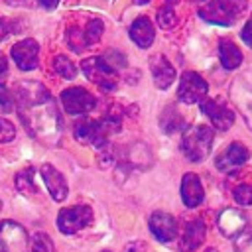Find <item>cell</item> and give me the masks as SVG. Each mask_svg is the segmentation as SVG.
Listing matches in <instances>:
<instances>
[{
    "instance_id": "4fadbf2b",
    "label": "cell",
    "mask_w": 252,
    "mask_h": 252,
    "mask_svg": "<svg viewBox=\"0 0 252 252\" xmlns=\"http://www.w3.org/2000/svg\"><path fill=\"white\" fill-rule=\"evenodd\" d=\"M148 224H150L152 234H154L159 242H171V240L177 236V220H175L169 213H163V211L152 213Z\"/></svg>"
},
{
    "instance_id": "f35d334b",
    "label": "cell",
    "mask_w": 252,
    "mask_h": 252,
    "mask_svg": "<svg viewBox=\"0 0 252 252\" xmlns=\"http://www.w3.org/2000/svg\"><path fill=\"white\" fill-rule=\"evenodd\" d=\"M0 252H4V248H2V244H0Z\"/></svg>"
},
{
    "instance_id": "8992f818",
    "label": "cell",
    "mask_w": 252,
    "mask_h": 252,
    "mask_svg": "<svg viewBox=\"0 0 252 252\" xmlns=\"http://www.w3.org/2000/svg\"><path fill=\"white\" fill-rule=\"evenodd\" d=\"M207 93H209V85L199 73L187 71V73L181 75L179 89H177V94H179L181 102H185V104L201 102V100L207 98Z\"/></svg>"
},
{
    "instance_id": "44dd1931",
    "label": "cell",
    "mask_w": 252,
    "mask_h": 252,
    "mask_svg": "<svg viewBox=\"0 0 252 252\" xmlns=\"http://www.w3.org/2000/svg\"><path fill=\"white\" fill-rule=\"evenodd\" d=\"M159 124H161V130L167 132V134H173V132H179L185 124L183 116L179 114V110L175 106H165L163 112L159 114Z\"/></svg>"
},
{
    "instance_id": "3957f363",
    "label": "cell",
    "mask_w": 252,
    "mask_h": 252,
    "mask_svg": "<svg viewBox=\"0 0 252 252\" xmlns=\"http://www.w3.org/2000/svg\"><path fill=\"white\" fill-rule=\"evenodd\" d=\"M244 10L246 0H211L199 10V16L215 26H232Z\"/></svg>"
},
{
    "instance_id": "484cf974",
    "label": "cell",
    "mask_w": 252,
    "mask_h": 252,
    "mask_svg": "<svg viewBox=\"0 0 252 252\" xmlns=\"http://www.w3.org/2000/svg\"><path fill=\"white\" fill-rule=\"evenodd\" d=\"M30 250H32V252H55V244H53V240L49 238V234H45V232H35V234H32Z\"/></svg>"
},
{
    "instance_id": "6da1fadb",
    "label": "cell",
    "mask_w": 252,
    "mask_h": 252,
    "mask_svg": "<svg viewBox=\"0 0 252 252\" xmlns=\"http://www.w3.org/2000/svg\"><path fill=\"white\" fill-rule=\"evenodd\" d=\"M12 93L28 134L43 146H57L63 136V118L51 93L37 81H20Z\"/></svg>"
},
{
    "instance_id": "ffe728a7",
    "label": "cell",
    "mask_w": 252,
    "mask_h": 252,
    "mask_svg": "<svg viewBox=\"0 0 252 252\" xmlns=\"http://www.w3.org/2000/svg\"><path fill=\"white\" fill-rule=\"evenodd\" d=\"M219 57L224 69H236L242 63V51L230 39H222L219 43Z\"/></svg>"
},
{
    "instance_id": "e575fe53",
    "label": "cell",
    "mask_w": 252,
    "mask_h": 252,
    "mask_svg": "<svg viewBox=\"0 0 252 252\" xmlns=\"http://www.w3.org/2000/svg\"><path fill=\"white\" fill-rule=\"evenodd\" d=\"M39 4H41L43 8H47V10H53V8L59 4V0H39Z\"/></svg>"
},
{
    "instance_id": "83f0119b",
    "label": "cell",
    "mask_w": 252,
    "mask_h": 252,
    "mask_svg": "<svg viewBox=\"0 0 252 252\" xmlns=\"http://www.w3.org/2000/svg\"><path fill=\"white\" fill-rule=\"evenodd\" d=\"M16 108V100H14V93L0 83V114H8Z\"/></svg>"
},
{
    "instance_id": "7c38bea8",
    "label": "cell",
    "mask_w": 252,
    "mask_h": 252,
    "mask_svg": "<svg viewBox=\"0 0 252 252\" xmlns=\"http://www.w3.org/2000/svg\"><path fill=\"white\" fill-rule=\"evenodd\" d=\"M37 55H39V45L35 39L28 37L18 41L16 45H12V57L16 61V65L22 71H32L37 67Z\"/></svg>"
},
{
    "instance_id": "5bb4252c",
    "label": "cell",
    "mask_w": 252,
    "mask_h": 252,
    "mask_svg": "<svg viewBox=\"0 0 252 252\" xmlns=\"http://www.w3.org/2000/svg\"><path fill=\"white\" fill-rule=\"evenodd\" d=\"M39 171H41V177H43V181H45L47 191L51 193V197H53L57 203L65 201V197H67V193H69V187H67V181H65L63 173H61L59 169H55L51 163H43Z\"/></svg>"
},
{
    "instance_id": "ba28073f",
    "label": "cell",
    "mask_w": 252,
    "mask_h": 252,
    "mask_svg": "<svg viewBox=\"0 0 252 252\" xmlns=\"http://www.w3.org/2000/svg\"><path fill=\"white\" fill-rule=\"evenodd\" d=\"M0 244L4 252H28L30 236L20 222L2 220L0 222Z\"/></svg>"
},
{
    "instance_id": "8d00e7d4",
    "label": "cell",
    "mask_w": 252,
    "mask_h": 252,
    "mask_svg": "<svg viewBox=\"0 0 252 252\" xmlns=\"http://www.w3.org/2000/svg\"><path fill=\"white\" fill-rule=\"evenodd\" d=\"M150 0H134V4H148Z\"/></svg>"
},
{
    "instance_id": "60d3db41",
    "label": "cell",
    "mask_w": 252,
    "mask_h": 252,
    "mask_svg": "<svg viewBox=\"0 0 252 252\" xmlns=\"http://www.w3.org/2000/svg\"><path fill=\"white\" fill-rule=\"evenodd\" d=\"M199 2H205V0H199Z\"/></svg>"
},
{
    "instance_id": "d6a6232c",
    "label": "cell",
    "mask_w": 252,
    "mask_h": 252,
    "mask_svg": "<svg viewBox=\"0 0 252 252\" xmlns=\"http://www.w3.org/2000/svg\"><path fill=\"white\" fill-rule=\"evenodd\" d=\"M10 33H14V32H12V26H10L6 20H0V41H4Z\"/></svg>"
},
{
    "instance_id": "b9f144b4",
    "label": "cell",
    "mask_w": 252,
    "mask_h": 252,
    "mask_svg": "<svg viewBox=\"0 0 252 252\" xmlns=\"http://www.w3.org/2000/svg\"><path fill=\"white\" fill-rule=\"evenodd\" d=\"M104 252H108V250H104Z\"/></svg>"
},
{
    "instance_id": "4316f807",
    "label": "cell",
    "mask_w": 252,
    "mask_h": 252,
    "mask_svg": "<svg viewBox=\"0 0 252 252\" xmlns=\"http://www.w3.org/2000/svg\"><path fill=\"white\" fill-rule=\"evenodd\" d=\"M65 39H67V45H69L73 51H83V49H87L85 33H83V28H79V26H71V28L67 30Z\"/></svg>"
},
{
    "instance_id": "5b68a950",
    "label": "cell",
    "mask_w": 252,
    "mask_h": 252,
    "mask_svg": "<svg viewBox=\"0 0 252 252\" xmlns=\"http://www.w3.org/2000/svg\"><path fill=\"white\" fill-rule=\"evenodd\" d=\"M93 222V209L89 205L65 207L57 215V228L63 234H75Z\"/></svg>"
},
{
    "instance_id": "d4e9b609",
    "label": "cell",
    "mask_w": 252,
    "mask_h": 252,
    "mask_svg": "<svg viewBox=\"0 0 252 252\" xmlns=\"http://www.w3.org/2000/svg\"><path fill=\"white\" fill-rule=\"evenodd\" d=\"M158 24H159V28H163V30H169V28H173V26L177 24V14H175V10H173V6H171V0H167V2L158 10Z\"/></svg>"
},
{
    "instance_id": "74e56055",
    "label": "cell",
    "mask_w": 252,
    "mask_h": 252,
    "mask_svg": "<svg viewBox=\"0 0 252 252\" xmlns=\"http://www.w3.org/2000/svg\"><path fill=\"white\" fill-rule=\"evenodd\" d=\"M207 252H217V250H213V248H211V250H207Z\"/></svg>"
},
{
    "instance_id": "cb8c5ba5",
    "label": "cell",
    "mask_w": 252,
    "mask_h": 252,
    "mask_svg": "<svg viewBox=\"0 0 252 252\" xmlns=\"http://www.w3.org/2000/svg\"><path fill=\"white\" fill-rule=\"evenodd\" d=\"M102 30H104V26H102V22H100L98 18H91V20L85 24V28H83V33H85V41H87V47H89V45H93V43H96V41L100 39V35H102Z\"/></svg>"
},
{
    "instance_id": "2e32d148",
    "label": "cell",
    "mask_w": 252,
    "mask_h": 252,
    "mask_svg": "<svg viewBox=\"0 0 252 252\" xmlns=\"http://www.w3.org/2000/svg\"><path fill=\"white\" fill-rule=\"evenodd\" d=\"M150 69H152V75H154V85L158 89H167L175 79L173 65L161 53L150 57Z\"/></svg>"
},
{
    "instance_id": "d590c367",
    "label": "cell",
    "mask_w": 252,
    "mask_h": 252,
    "mask_svg": "<svg viewBox=\"0 0 252 252\" xmlns=\"http://www.w3.org/2000/svg\"><path fill=\"white\" fill-rule=\"evenodd\" d=\"M6 69H8V63H6V57L0 53V75H4L6 73Z\"/></svg>"
},
{
    "instance_id": "1f68e13d",
    "label": "cell",
    "mask_w": 252,
    "mask_h": 252,
    "mask_svg": "<svg viewBox=\"0 0 252 252\" xmlns=\"http://www.w3.org/2000/svg\"><path fill=\"white\" fill-rule=\"evenodd\" d=\"M240 37H242V41H244L246 45L252 47V20H248V22L244 24V28H242V32H240Z\"/></svg>"
},
{
    "instance_id": "e0dca14e",
    "label": "cell",
    "mask_w": 252,
    "mask_h": 252,
    "mask_svg": "<svg viewBox=\"0 0 252 252\" xmlns=\"http://www.w3.org/2000/svg\"><path fill=\"white\" fill-rule=\"evenodd\" d=\"M128 33H130V39H132L138 47H142V49H148V47L154 43V37H156L154 24H152L150 18H146V16L136 18V20L130 24Z\"/></svg>"
},
{
    "instance_id": "4dcf8cb0",
    "label": "cell",
    "mask_w": 252,
    "mask_h": 252,
    "mask_svg": "<svg viewBox=\"0 0 252 252\" xmlns=\"http://www.w3.org/2000/svg\"><path fill=\"white\" fill-rule=\"evenodd\" d=\"M102 59L114 69V67H124L126 65V55L122 53V51H118V49H110V51H106L104 55H102Z\"/></svg>"
},
{
    "instance_id": "8fae6325",
    "label": "cell",
    "mask_w": 252,
    "mask_h": 252,
    "mask_svg": "<svg viewBox=\"0 0 252 252\" xmlns=\"http://www.w3.org/2000/svg\"><path fill=\"white\" fill-rule=\"evenodd\" d=\"M250 158V152L244 144L240 142H232L228 148H224V152H220L215 159V165L217 169L224 171V173H234L238 171Z\"/></svg>"
},
{
    "instance_id": "9c48e42d",
    "label": "cell",
    "mask_w": 252,
    "mask_h": 252,
    "mask_svg": "<svg viewBox=\"0 0 252 252\" xmlns=\"http://www.w3.org/2000/svg\"><path fill=\"white\" fill-rule=\"evenodd\" d=\"M61 104L69 114H89L94 110L96 98L83 87H69L61 93Z\"/></svg>"
},
{
    "instance_id": "f1b7e54d",
    "label": "cell",
    "mask_w": 252,
    "mask_h": 252,
    "mask_svg": "<svg viewBox=\"0 0 252 252\" xmlns=\"http://www.w3.org/2000/svg\"><path fill=\"white\" fill-rule=\"evenodd\" d=\"M232 195H234V201L238 205H242V207H250L252 205V185L240 183V185L234 187V193Z\"/></svg>"
},
{
    "instance_id": "52a82bcc",
    "label": "cell",
    "mask_w": 252,
    "mask_h": 252,
    "mask_svg": "<svg viewBox=\"0 0 252 252\" xmlns=\"http://www.w3.org/2000/svg\"><path fill=\"white\" fill-rule=\"evenodd\" d=\"M75 138L83 144H93L96 148H102L108 144V138L112 136L106 126L102 124V120H91V118H81L79 122H75V130H73Z\"/></svg>"
},
{
    "instance_id": "f546056e",
    "label": "cell",
    "mask_w": 252,
    "mask_h": 252,
    "mask_svg": "<svg viewBox=\"0 0 252 252\" xmlns=\"http://www.w3.org/2000/svg\"><path fill=\"white\" fill-rule=\"evenodd\" d=\"M14 138H16V128H14V124H12L10 120H6V118L0 116V144H8V142H12Z\"/></svg>"
},
{
    "instance_id": "30bf717a",
    "label": "cell",
    "mask_w": 252,
    "mask_h": 252,
    "mask_svg": "<svg viewBox=\"0 0 252 252\" xmlns=\"http://www.w3.org/2000/svg\"><path fill=\"white\" fill-rule=\"evenodd\" d=\"M201 110L211 120V124L220 132L228 130L234 124V112L220 98H205V100H201Z\"/></svg>"
},
{
    "instance_id": "9a60e30c",
    "label": "cell",
    "mask_w": 252,
    "mask_h": 252,
    "mask_svg": "<svg viewBox=\"0 0 252 252\" xmlns=\"http://www.w3.org/2000/svg\"><path fill=\"white\" fill-rule=\"evenodd\" d=\"M181 199L185 203V207L189 209H195L203 203L205 199V191H203V185H201V179L197 173H185L183 179H181Z\"/></svg>"
},
{
    "instance_id": "7402d4cb",
    "label": "cell",
    "mask_w": 252,
    "mask_h": 252,
    "mask_svg": "<svg viewBox=\"0 0 252 252\" xmlns=\"http://www.w3.org/2000/svg\"><path fill=\"white\" fill-rule=\"evenodd\" d=\"M14 185H16V189H18L20 193H24V195H32V193H35L37 187H35L33 169H32V167H26V169L18 171L16 177H14Z\"/></svg>"
},
{
    "instance_id": "277c9868",
    "label": "cell",
    "mask_w": 252,
    "mask_h": 252,
    "mask_svg": "<svg viewBox=\"0 0 252 252\" xmlns=\"http://www.w3.org/2000/svg\"><path fill=\"white\" fill-rule=\"evenodd\" d=\"M81 69H83L85 77L91 83H94L98 89H102L106 93L116 91V85H118L116 71L102 57H89V59H85L81 63Z\"/></svg>"
},
{
    "instance_id": "ac0fdd59",
    "label": "cell",
    "mask_w": 252,
    "mask_h": 252,
    "mask_svg": "<svg viewBox=\"0 0 252 252\" xmlns=\"http://www.w3.org/2000/svg\"><path fill=\"white\" fill-rule=\"evenodd\" d=\"M217 224H219V228H220V232H222L224 236L232 238V236H236V234H240V232L244 230V226H246V217H244L238 209H224V211L219 215Z\"/></svg>"
},
{
    "instance_id": "836d02e7",
    "label": "cell",
    "mask_w": 252,
    "mask_h": 252,
    "mask_svg": "<svg viewBox=\"0 0 252 252\" xmlns=\"http://www.w3.org/2000/svg\"><path fill=\"white\" fill-rule=\"evenodd\" d=\"M142 250H144V242H130L124 248V252H142Z\"/></svg>"
},
{
    "instance_id": "ab89813d",
    "label": "cell",
    "mask_w": 252,
    "mask_h": 252,
    "mask_svg": "<svg viewBox=\"0 0 252 252\" xmlns=\"http://www.w3.org/2000/svg\"><path fill=\"white\" fill-rule=\"evenodd\" d=\"M0 211H2V201H0Z\"/></svg>"
},
{
    "instance_id": "7a4b0ae2",
    "label": "cell",
    "mask_w": 252,
    "mask_h": 252,
    "mask_svg": "<svg viewBox=\"0 0 252 252\" xmlns=\"http://www.w3.org/2000/svg\"><path fill=\"white\" fill-rule=\"evenodd\" d=\"M213 138L215 132L211 126L205 124H197V126H189L183 130L181 136V152L189 161H203L213 148Z\"/></svg>"
},
{
    "instance_id": "603a6c76",
    "label": "cell",
    "mask_w": 252,
    "mask_h": 252,
    "mask_svg": "<svg viewBox=\"0 0 252 252\" xmlns=\"http://www.w3.org/2000/svg\"><path fill=\"white\" fill-rule=\"evenodd\" d=\"M53 69H55V73H57L59 77H63V79H73V77L77 75L75 63H73L69 57H65V55H55V57H53Z\"/></svg>"
},
{
    "instance_id": "d6986e66",
    "label": "cell",
    "mask_w": 252,
    "mask_h": 252,
    "mask_svg": "<svg viewBox=\"0 0 252 252\" xmlns=\"http://www.w3.org/2000/svg\"><path fill=\"white\" fill-rule=\"evenodd\" d=\"M205 234H207V226L201 219H191L187 224H185V230H183V236H181V246L183 250L187 252H193L197 250L203 240H205Z\"/></svg>"
}]
</instances>
